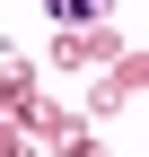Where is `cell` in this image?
Returning <instances> with one entry per match:
<instances>
[{"label": "cell", "mask_w": 149, "mask_h": 157, "mask_svg": "<svg viewBox=\"0 0 149 157\" xmlns=\"http://www.w3.org/2000/svg\"><path fill=\"white\" fill-rule=\"evenodd\" d=\"M44 9H53V26H97L114 0H44Z\"/></svg>", "instance_id": "obj_1"}]
</instances>
